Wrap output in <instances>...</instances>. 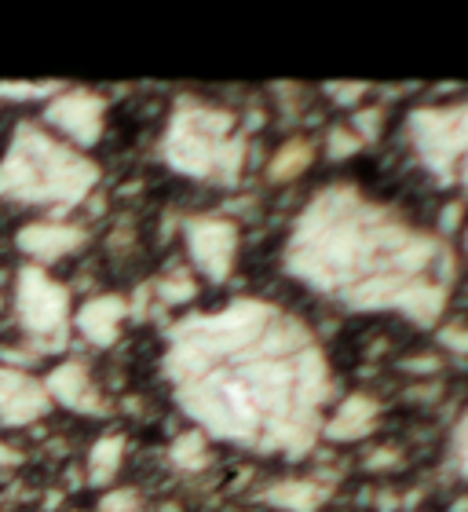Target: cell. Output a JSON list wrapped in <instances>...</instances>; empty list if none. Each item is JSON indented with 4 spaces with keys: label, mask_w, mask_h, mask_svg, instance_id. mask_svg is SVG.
I'll return each mask as SVG.
<instances>
[{
    "label": "cell",
    "mask_w": 468,
    "mask_h": 512,
    "mask_svg": "<svg viewBox=\"0 0 468 512\" xmlns=\"http://www.w3.org/2000/svg\"><path fill=\"white\" fill-rule=\"evenodd\" d=\"M245 154H249V139L242 136L238 118L231 110L198 103V99L176 103L161 136L165 165L187 180L231 187L245 169Z\"/></svg>",
    "instance_id": "277c9868"
},
{
    "label": "cell",
    "mask_w": 468,
    "mask_h": 512,
    "mask_svg": "<svg viewBox=\"0 0 468 512\" xmlns=\"http://www.w3.org/2000/svg\"><path fill=\"white\" fill-rule=\"evenodd\" d=\"M52 410L44 381L30 370L0 363V428H26Z\"/></svg>",
    "instance_id": "9c48e42d"
},
{
    "label": "cell",
    "mask_w": 468,
    "mask_h": 512,
    "mask_svg": "<svg viewBox=\"0 0 468 512\" xmlns=\"http://www.w3.org/2000/svg\"><path fill=\"white\" fill-rule=\"evenodd\" d=\"M15 246H19V253L26 256L33 267H44V271H48V264H55V260H66V256L81 253V249L88 246V231L81 224L41 220V224L19 227Z\"/></svg>",
    "instance_id": "30bf717a"
},
{
    "label": "cell",
    "mask_w": 468,
    "mask_h": 512,
    "mask_svg": "<svg viewBox=\"0 0 468 512\" xmlns=\"http://www.w3.org/2000/svg\"><path fill=\"white\" fill-rule=\"evenodd\" d=\"M366 92H370L366 85H326V96L337 99L341 107H355V103H359Z\"/></svg>",
    "instance_id": "d4e9b609"
},
{
    "label": "cell",
    "mask_w": 468,
    "mask_h": 512,
    "mask_svg": "<svg viewBox=\"0 0 468 512\" xmlns=\"http://www.w3.org/2000/svg\"><path fill=\"white\" fill-rule=\"evenodd\" d=\"M99 165L52 136L41 121H22L0 158V202L74 209L96 191Z\"/></svg>",
    "instance_id": "3957f363"
},
{
    "label": "cell",
    "mask_w": 468,
    "mask_h": 512,
    "mask_svg": "<svg viewBox=\"0 0 468 512\" xmlns=\"http://www.w3.org/2000/svg\"><path fill=\"white\" fill-rule=\"evenodd\" d=\"M348 128L362 143H370V139H377V128H381V110H359V114H351Z\"/></svg>",
    "instance_id": "603a6c76"
},
{
    "label": "cell",
    "mask_w": 468,
    "mask_h": 512,
    "mask_svg": "<svg viewBox=\"0 0 468 512\" xmlns=\"http://www.w3.org/2000/svg\"><path fill=\"white\" fill-rule=\"evenodd\" d=\"M41 125L59 136L63 143H70L74 150L85 154L88 147H96L103 139V128H107V99L92 92V88H70L55 92L48 103H44Z\"/></svg>",
    "instance_id": "52a82bcc"
},
{
    "label": "cell",
    "mask_w": 468,
    "mask_h": 512,
    "mask_svg": "<svg viewBox=\"0 0 468 512\" xmlns=\"http://www.w3.org/2000/svg\"><path fill=\"white\" fill-rule=\"evenodd\" d=\"M183 242L194 271L209 282H227L238 260V224L227 216H191L183 224Z\"/></svg>",
    "instance_id": "ba28073f"
},
{
    "label": "cell",
    "mask_w": 468,
    "mask_h": 512,
    "mask_svg": "<svg viewBox=\"0 0 468 512\" xmlns=\"http://www.w3.org/2000/svg\"><path fill=\"white\" fill-rule=\"evenodd\" d=\"M15 322L19 330L30 337V348L37 355L52 352V348H63L66 330H70V319H74V308H70V289L63 282H55L44 267H19L15 275Z\"/></svg>",
    "instance_id": "8992f818"
},
{
    "label": "cell",
    "mask_w": 468,
    "mask_h": 512,
    "mask_svg": "<svg viewBox=\"0 0 468 512\" xmlns=\"http://www.w3.org/2000/svg\"><path fill=\"white\" fill-rule=\"evenodd\" d=\"M450 454H454V469L468 480V410L458 417L454 425V436H450Z\"/></svg>",
    "instance_id": "7402d4cb"
},
{
    "label": "cell",
    "mask_w": 468,
    "mask_h": 512,
    "mask_svg": "<svg viewBox=\"0 0 468 512\" xmlns=\"http://www.w3.org/2000/svg\"><path fill=\"white\" fill-rule=\"evenodd\" d=\"M406 139L443 187L468 191V99L410 110Z\"/></svg>",
    "instance_id": "5b68a950"
},
{
    "label": "cell",
    "mask_w": 468,
    "mask_h": 512,
    "mask_svg": "<svg viewBox=\"0 0 468 512\" xmlns=\"http://www.w3.org/2000/svg\"><path fill=\"white\" fill-rule=\"evenodd\" d=\"M311 161H315V147H311L308 139H289V143H282V147L275 150V158L267 165V180L271 183L297 180V176L308 172Z\"/></svg>",
    "instance_id": "2e32d148"
},
{
    "label": "cell",
    "mask_w": 468,
    "mask_h": 512,
    "mask_svg": "<svg viewBox=\"0 0 468 512\" xmlns=\"http://www.w3.org/2000/svg\"><path fill=\"white\" fill-rule=\"evenodd\" d=\"M158 297L169 308H183L198 297V282H194L191 271H169L165 278H158Z\"/></svg>",
    "instance_id": "ac0fdd59"
},
{
    "label": "cell",
    "mask_w": 468,
    "mask_h": 512,
    "mask_svg": "<svg viewBox=\"0 0 468 512\" xmlns=\"http://www.w3.org/2000/svg\"><path fill=\"white\" fill-rule=\"evenodd\" d=\"M209 443L213 439H205L198 428H187V432H180V436L172 439L169 447V461L176 465L180 472H202L205 465H209Z\"/></svg>",
    "instance_id": "e0dca14e"
},
{
    "label": "cell",
    "mask_w": 468,
    "mask_h": 512,
    "mask_svg": "<svg viewBox=\"0 0 468 512\" xmlns=\"http://www.w3.org/2000/svg\"><path fill=\"white\" fill-rule=\"evenodd\" d=\"M362 147V139L351 132L348 125H333L330 128V136H326V154H330L333 161H344V158H351L355 150Z\"/></svg>",
    "instance_id": "44dd1931"
},
{
    "label": "cell",
    "mask_w": 468,
    "mask_h": 512,
    "mask_svg": "<svg viewBox=\"0 0 468 512\" xmlns=\"http://www.w3.org/2000/svg\"><path fill=\"white\" fill-rule=\"evenodd\" d=\"M465 249H468V227H465Z\"/></svg>",
    "instance_id": "4316f807"
},
{
    "label": "cell",
    "mask_w": 468,
    "mask_h": 512,
    "mask_svg": "<svg viewBox=\"0 0 468 512\" xmlns=\"http://www.w3.org/2000/svg\"><path fill=\"white\" fill-rule=\"evenodd\" d=\"M439 344L450 352L468 355V330L465 326H439Z\"/></svg>",
    "instance_id": "cb8c5ba5"
},
{
    "label": "cell",
    "mask_w": 468,
    "mask_h": 512,
    "mask_svg": "<svg viewBox=\"0 0 468 512\" xmlns=\"http://www.w3.org/2000/svg\"><path fill=\"white\" fill-rule=\"evenodd\" d=\"M282 264L300 286L359 315H399L439 326L458 260L439 235L355 183H326L289 227Z\"/></svg>",
    "instance_id": "7a4b0ae2"
},
{
    "label": "cell",
    "mask_w": 468,
    "mask_h": 512,
    "mask_svg": "<svg viewBox=\"0 0 468 512\" xmlns=\"http://www.w3.org/2000/svg\"><path fill=\"white\" fill-rule=\"evenodd\" d=\"M66 85L59 81H8V85H0V99H8V103H48L55 92H63Z\"/></svg>",
    "instance_id": "d6986e66"
},
{
    "label": "cell",
    "mask_w": 468,
    "mask_h": 512,
    "mask_svg": "<svg viewBox=\"0 0 468 512\" xmlns=\"http://www.w3.org/2000/svg\"><path fill=\"white\" fill-rule=\"evenodd\" d=\"M260 498L271 509H282V512H315L330 498V491L315 480H282V483H271Z\"/></svg>",
    "instance_id": "9a60e30c"
},
{
    "label": "cell",
    "mask_w": 468,
    "mask_h": 512,
    "mask_svg": "<svg viewBox=\"0 0 468 512\" xmlns=\"http://www.w3.org/2000/svg\"><path fill=\"white\" fill-rule=\"evenodd\" d=\"M96 512H150V509L136 487H110V491L99 498Z\"/></svg>",
    "instance_id": "ffe728a7"
},
{
    "label": "cell",
    "mask_w": 468,
    "mask_h": 512,
    "mask_svg": "<svg viewBox=\"0 0 468 512\" xmlns=\"http://www.w3.org/2000/svg\"><path fill=\"white\" fill-rule=\"evenodd\" d=\"M44 392H48L52 403L66 406V410H74V414L99 417L110 410V403L103 399L96 381H92V370H88L81 359H66V363H59L55 370H48V374H44Z\"/></svg>",
    "instance_id": "8fae6325"
},
{
    "label": "cell",
    "mask_w": 468,
    "mask_h": 512,
    "mask_svg": "<svg viewBox=\"0 0 468 512\" xmlns=\"http://www.w3.org/2000/svg\"><path fill=\"white\" fill-rule=\"evenodd\" d=\"M161 370L205 439L249 454L304 458L330 417L333 370L319 337L271 300L183 315L165 333Z\"/></svg>",
    "instance_id": "6da1fadb"
},
{
    "label": "cell",
    "mask_w": 468,
    "mask_h": 512,
    "mask_svg": "<svg viewBox=\"0 0 468 512\" xmlns=\"http://www.w3.org/2000/svg\"><path fill=\"white\" fill-rule=\"evenodd\" d=\"M8 465H19V450H11L8 443H0V469H8Z\"/></svg>",
    "instance_id": "484cf974"
},
{
    "label": "cell",
    "mask_w": 468,
    "mask_h": 512,
    "mask_svg": "<svg viewBox=\"0 0 468 512\" xmlns=\"http://www.w3.org/2000/svg\"><path fill=\"white\" fill-rule=\"evenodd\" d=\"M128 315H132V311H128L125 297H117V293H99V297L85 300V304L74 311L70 326H74L88 344L110 348V344L121 337V330H125Z\"/></svg>",
    "instance_id": "7c38bea8"
},
{
    "label": "cell",
    "mask_w": 468,
    "mask_h": 512,
    "mask_svg": "<svg viewBox=\"0 0 468 512\" xmlns=\"http://www.w3.org/2000/svg\"><path fill=\"white\" fill-rule=\"evenodd\" d=\"M377 417H381L377 399L366 392H355L330 410L326 425H322V439H330V443H359V439H366L377 428Z\"/></svg>",
    "instance_id": "4fadbf2b"
},
{
    "label": "cell",
    "mask_w": 468,
    "mask_h": 512,
    "mask_svg": "<svg viewBox=\"0 0 468 512\" xmlns=\"http://www.w3.org/2000/svg\"><path fill=\"white\" fill-rule=\"evenodd\" d=\"M125 436L121 432H107V436H99L92 447H88V461H85V476H88V487H110L117 480V472L125 465Z\"/></svg>",
    "instance_id": "5bb4252c"
}]
</instances>
